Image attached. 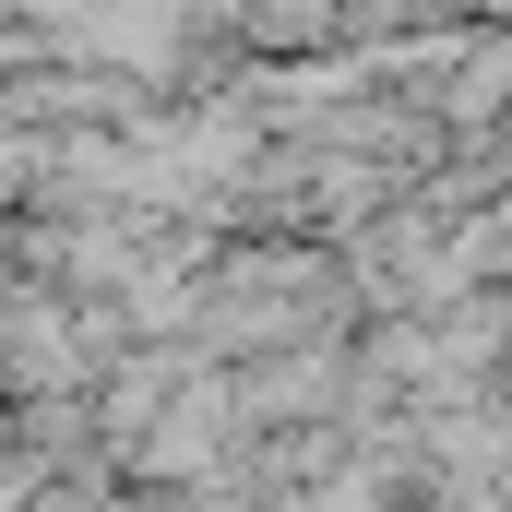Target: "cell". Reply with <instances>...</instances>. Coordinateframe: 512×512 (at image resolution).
Instances as JSON below:
<instances>
[{"label": "cell", "instance_id": "7a4b0ae2", "mask_svg": "<svg viewBox=\"0 0 512 512\" xmlns=\"http://www.w3.org/2000/svg\"><path fill=\"white\" fill-rule=\"evenodd\" d=\"M382 501V477H334V489H298V501H274V512H370Z\"/></svg>", "mask_w": 512, "mask_h": 512}, {"label": "cell", "instance_id": "6da1fadb", "mask_svg": "<svg viewBox=\"0 0 512 512\" xmlns=\"http://www.w3.org/2000/svg\"><path fill=\"white\" fill-rule=\"evenodd\" d=\"M60 370H72V334H60V310H48V298H24V393H48Z\"/></svg>", "mask_w": 512, "mask_h": 512}]
</instances>
